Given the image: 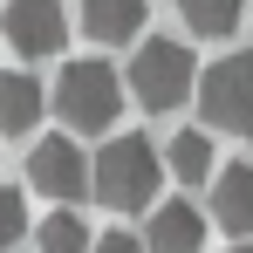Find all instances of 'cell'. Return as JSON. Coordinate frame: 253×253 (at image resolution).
<instances>
[{"mask_svg":"<svg viewBox=\"0 0 253 253\" xmlns=\"http://www.w3.org/2000/svg\"><path fill=\"white\" fill-rule=\"evenodd\" d=\"M178 14H185V28H192V35H212V42H226V35H240V14H247V0H178Z\"/></svg>","mask_w":253,"mask_h":253,"instance_id":"8fae6325","label":"cell"},{"mask_svg":"<svg viewBox=\"0 0 253 253\" xmlns=\"http://www.w3.org/2000/svg\"><path fill=\"white\" fill-rule=\"evenodd\" d=\"M212 219L226 226V233H253V165H226L212 178Z\"/></svg>","mask_w":253,"mask_h":253,"instance_id":"ba28073f","label":"cell"},{"mask_svg":"<svg viewBox=\"0 0 253 253\" xmlns=\"http://www.w3.org/2000/svg\"><path fill=\"white\" fill-rule=\"evenodd\" d=\"M158 178H165V158L151 151V137H110V144L96 151V165H89L96 199L117 206V212H151Z\"/></svg>","mask_w":253,"mask_h":253,"instance_id":"6da1fadb","label":"cell"},{"mask_svg":"<svg viewBox=\"0 0 253 253\" xmlns=\"http://www.w3.org/2000/svg\"><path fill=\"white\" fill-rule=\"evenodd\" d=\"M83 28L96 35V42H137L144 0H83Z\"/></svg>","mask_w":253,"mask_h":253,"instance_id":"9c48e42d","label":"cell"},{"mask_svg":"<svg viewBox=\"0 0 253 253\" xmlns=\"http://www.w3.org/2000/svg\"><path fill=\"white\" fill-rule=\"evenodd\" d=\"M55 110H62V124L69 130H110L117 124V110H124V76L110 69V62H62V76H55Z\"/></svg>","mask_w":253,"mask_h":253,"instance_id":"3957f363","label":"cell"},{"mask_svg":"<svg viewBox=\"0 0 253 253\" xmlns=\"http://www.w3.org/2000/svg\"><path fill=\"white\" fill-rule=\"evenodd\" d=\"M7 42L21 48L28 62L35 55H62V42H69V14H62V0H7Z\"/></svg>","mask_w":253,"mask_h":253,"instance_id":"8992f818","label":"cell"},{"mask_svg":"<svg viewBox=\"0 0 253 253\" xmlns=\"http://www.w3.org/2000/svg\"><path fill=\"white\" fill-rule=\"evenodd\" d=\"M144 247H151V253H199V247H206V219H199V206H185V199L151 206Z\"/></svg>","mask_w":253,"mask_h":253,"instance_id":"52a82bcc","label":"cell"},{"mask_svg":"<svg viewBox=\"0 0 253 253\" xmlns=\"http://www.w3.org/2000/svg\"><path fill=\"white\" fill-rule=\"evenodd\" d=\"M28 185L48 192V199H83L89 192V158L76 137H42L28 151Z\"/></svg>","mask_w":253,"mask_h":253,"instance_id":"5b68a950","label":"cell"},{"mask_svg":"<svg viewBox=\"0 0 253 253\" xmlns=\"http://www.w3.org/2000/svg\"><path fill=\"white\" fill-rule=\"evenodd\" d=\"M21 240H28V199L0 185V247H21Z\"/></svg>","mask_w":253,"mask_h":253,"instance_id":"5bb4252c","label":"cell"},{"mask_svg":"<svg viewBox=\"0 0 253 253\" xmlns=\"http://www.w3.org/2000/svg\"><path fill=\"white\" fill-rule=\"evenodd\" d=\"M35 124H42V83L35 76H0V130L21 137Z\"/></svg>","mask_w":253,"mask_h":253,"instance_id":"30bf717a","label":"cell"},{"mask_svg":"<svg viewBox=\"0 0 253 253\" xmlns=\"http://www.w3.org/2000/svg\"><path fill=\"white\" fill-rule=\"evenodd\" d=\"M226 253H253V247H226Z\"/></svg>","mask_w":253,"mask_h":253,"instance_id":"2e32d148","label":"cell"},{"mask_svg":"<svg viewBox=\"0 0 253 253\" xmlns=\"http://www.w3.org/2000/svg\"><path fill=\"white\" fill-rule=\"evenodd\" d=\"M42 253H96V240H89V226L76 212H48L42 219Z\"/></svg>","mask_w":253,"mask_h":253,"instance_id":"4fadbf2b","label":"cell"},{"mask_svg":"<svg viewBox=\"0 0 253 253\" xmlns=\"http://www.w3.org/2000/svg\"><path fill=\"white\" fill-rule=\"evenodd\" d=\"M124 83H130V96H137L151 117H165V110H178L185 96H199V62H192V48H185V42L151 35V42H137Z\"/></svg>","mask_w":253,"mask_h":253,"instance_id":"7a4b0ae2","label":"cell"},{"mask_svg":"<svg viewBox=\"0 0 253 253\" xmlns=\"http://www.w3.org/2000/svg\"><path fill=\"white\" fill-rule=\"evenodd\" d=\"M96 253H144V240H137V233H103Z\"/></svg>","mask_w":253,"mask_h":253,"instance_id":"9a60e30c","label":"cell"},{"mask_svg":"<svg viewBox=\"0 0 253 253\" xmlns=\"http://www.w3.org/2000/svg\"><path fill=\"white\" fill-rule=\"evenodd\" d=\"M165 171L185 178V185H206V171H212V137H206V130H178L171 151H165Z\"/></svg>","mask_w":253,"mask_h":253,"instance_id":"7c38bea8","label":"cell"},{"mask_svg":"<svg viewBox=\"0 0 253 253\" xmlns=\"http://www.w3.org/2000/svg\"><path fill=\"white\" fill-rule=\"evenodd\" d=\"M199 110L212 130H253V55H219L199 76Z\"/></svg>","mask_w":253,"mask_h":253,"instance_id":"277c9868","label":"cell"}]
</instances>
